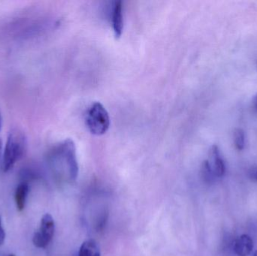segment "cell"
<instances>
[{"label":"cell","instance_id":"6da1fadb","mask_svg":"<svg viewBox=\"0 0 257 256\" xmlns=\"http://www.w3.org/2000/svg\"><path fill=\"white\" fill-rule=\"evenodd\" d=\"M48 159L54 166L65 170L71 180H75L78 177V164L75 145L70 138L53 147L48 153Z\"/></svg>","mask_w":257,"mask_h":256},{"label":"cell","instance_id":"7a4b0ae2","mask_svg":"<svg viewBox=\"0 0 257 256\" xmlns=\"http://www.w3.org/2000/svg\"><path fill=\"white\" fill-rule=\"evenodd\" d=\"M27 138L18 129L11 131L7 138L3 154V171L11 170L27 151Z\"/></svg>","mask_w":257,"mask_h":256},{"label":"cell","instance_id":"3957f363","mask_svg":"<svg viewBox=\"0 0 257 256\" xmlns=\"http://www.w3.org/2000/svg\"><path fill=\"white\" fill-rule=\"evenodd\" d=\"M86 126L90 133L96 136L104 135L110 128L109 113L102 103L96 102L89 107L86 114Z\"/></svg>","mask_w":257,"mask_h":256},{"label":"cell","instance_id":"277c9868","mask_svg":"<svg viewBox=\"0 0 257 256\" xmlns=\"http://www.w3.org/2000/svg\"><path fill=\"white\" fill-rule=\"evenodd\" d=\"M55 224L49 213L44 215L41 220L40 228L35 232L33 242L38 248H45L51 243L55 235Z\"/></svg>","mask_w":257,"mask_h":256},{"label":"cell","instance_id":"5b68a950","mask_svg":"<svg viewBox=\"0 0 257 256\" xmlns=\"http://www.w3.org/2000/svg\"><path fill=\"white\" fill-rule=\"evenodd\" d=\"M111 20L115 38H121L124 31V3L122 1L114 2L111 12Z\"/></svg>","mask_w":257,"mask_h":256},{"label":"cell","instance_id":"8992f818","mask_svg":"<svg viewBox=\"0 0 257 256\" xmlns=\"http://www.w3.org/2000/svg\"><path fill=\"white\" fill-rule=\"evenodd\" d=\"M254 249V241L248 235H242L236 240L234 251L238 256H248Z\"/></svg>","mask_w":257,"mask_h":256},{"label":"cell","instance_id":"52a82bcc","mask_svg":"<svg viewBox=\"0 0 257 256\" xmlns=\"http://www.w3.org/2000/svg\"><path fill=\"white\" fill-rule=\"evenodd\" d=\"M210 155H211V158L213 160V165H210L213 173L217 177H223L225 172H226V166H225L224 161L220 157L218 147L216 146V145L211 147Z\"/></svg>","mask_w":257,"mask_h":256},{"label":"cell","instance_id":"ba28073f","mask_svg":"<svg viewBox=\"0 0 257 256\" xmlns=\"http://www.w3.org/2000/svg\"><path fill=\"white\" fill-rule=\"evenodd\" d=\"M29 191H30V187L27 183H20L16 188L14 200H15L16 206L19 211H22L24 209Z\"/></svg>","mask_w":257,"mask_h":256},{"label":"cell","instance_id":"9c48e42d","mask_svg":"<svg viewBox=\"0 0 257 256\" xmlns=\"http://www.w3.org/2000/svg\"><path fill=\"white\" fill-rule=\"evenodd\" d=\"M78 256H101L97 243L93 240L84 241L80 248Z\"/></svg>","mask_w":257,"mask_h":256},{"label":"cell","instance_id":"30bf717a","mask_svg":"<svg viewBox=\"0 0 257 256\" xmlns=\"http://www.w3.org/2000/svg\"><path fill=\"white\" fill-rule=\"evenodd\" d=\"M235 145L239 151H242L245 148V135L243 129H236L234 132Z\"/></svg>","mask_w":257,"mask_h":256},{"label":"cell","instance_id":"8fae6325","mask_svg":"<svg viewBox=\"0 0 257 256\" xmlns=\"http://www.w3.org/2000/svg\"><path fill=\"white\" fill-rule=\"evenodd\" d=\"M201 174H202L203 178L206 180V181H209L213 174H214L208 160H205L202 163V165H201Z\"/></svg>","mask_w":257,"mask_h":256},{"label":"cell","instance_id":"7c38bea8","mask_svg":"<svg viewBox=\"0 0 257 256\" xmlns=\"http://www.w3.org/2000/svg\"><path fill=\"white\" fill-rule=\"evenodd\" d=\"M5 239V233L4 231L3 227H2V219L0 216V245H2L3 244L4 241Z\"/></svg>","mask_w":257,"mask_h":256},{"label":"cell","instance_id":"4fadbf2b","mask_svg":"<svg viewBox=\"0 0 257 256\" xmlns=\"http://www.w3.org/2000/svg\"><path fill=\"white\" fill-rule=\"evenodd\" d=\"M254 106H255L256 108L257 109V93L256 94V96L254 98Z\"/></svg>","mask_w":257,"mask_h":256},{"label":"cell","instance_id":"5bb4252c","mask_svg":"<svg viewBox=\"0 0 257 256\" xmlns=\"http://www.w3.org/2000/svg\"><path fill=\"white\" fill-rule=\"evenodd\" d=\"M2 115H1V113H0V131H1V129H2Z\"/></svg>","mask_w":257,"mask_h":256},{"label":"cell","instance_id":"9a60e30c","mask_svg":"<svg viewBox=\"0 0 257 256\" xmlns=\"http://www.w3.org/2000/svg\"><path fill=\"white\" fill-rule=\"evenodd\" d=\"M254 178H255L256 180H257V169L256 170L255 172H254Z\"/></svg>","mask_w":257,"mask_h":256},{"label":"cell","instance_id":"2e32d148","mask_svg":"<svg viewBox=\"0 0 257 256\" xmlns=\"http://www.w3.org/2000/svg\"><path fill=\"white\" fill-rule=\"evenodd\" d=\"M1 151H2V141L0 140V154H1Z\"/></svg>","mask_w":257,"mask_h":256},{"label":"cell","instance_id":"e0dca14e","mask_svg":"<svg viewBox=\"0 0 257 256\" xmlns=\"http://www.w3.org/2000/svg\"><path fill=\"white\" fill-rule=\"evenodd\" d=\"M253 256H257V250L255 252V253H254V255H253Z\"/></svg>","mask_w":257,"mask_h":256},{"label":"cell","instance_id":"ac0fdd59","mask_svg":"<svg viewBox=\"0 0 257 256\" xmlns=\"http://www.w3.org/2000/svg\"><path fill=\"white\" fill-rule=\"evenodd\" d=\"M8 256H14V254H10V255H8Z\"/></svg>","mask_w":257,"mask_h":256}]
</instances>
